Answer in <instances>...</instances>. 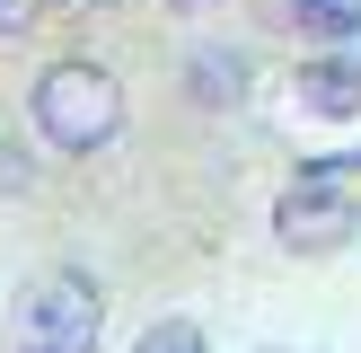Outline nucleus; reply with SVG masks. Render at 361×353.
<instances>
[{"instance_id":"obj_12","label":"nucleus","mask_w":361,"mask_h":353,"mask_svg":"<svg viewBox=\"0 0 361 353\" xmlns=\"http://www.w3.org/2000/svg\"><path fill=\"white\" fill-rule=\"evenodd\" d=\"M264 353H274V345H264Z\"/></svg>"},{"instance_id":"obj_10","label":"nucleus","mask_w":361,"mask_h":353,"mask_svg":"<svg viewBox=\"0 0 361 353\" xmlns=\"http://www.w3.org/2000/svg\"><path fill=\"white\" fill-rule=\"evenodd\" d=\"M317 168H335V176H344V168H353V176H361V150H344V159H317Z\"/></svg>"},{"instance_id":"obj_5","label":"nucleus","mask_w":361,"mask_h":353,"mask_svg":"<svg viewBox=\"0 0 361 353\" xmlns=\"http://www.w3.org/2000/svg\"><path fill=\"white\" fill-rule=\"evenodd\" d=\"M185 97L212 106V115L247 106V53H238V44H194V53H185Z\"/></svg>"},{"instance_id":"obj_4","label":"nucleus","mask_w":361,"mask_h":353,"mask_svg":"<svg viewBox=\"0 0 361 353\" xmlns=\"http://www.w3.org/2000/svg\"><path fill=\"white\" fill-rule=\"evenodd\" d=\"M300 106H309L317 124H361V53L353 44H317L309 62L291 71Z\"/></svg>"},{"instance_id":"obj_11","label":"nucleus","mask_w":361,"mask_h":353,"mask_svg":"<svg viewBox=\"0 0 361 353\" xmlns=\"http://www.w3.org/2000/svg\"><path fill=\"white\" fill-rule=\"evenodd\" d=\"M194 9H203V0H194Z\"/></svg>"},{"instance_id":"obj_1","label":"nucleus","mask_w":361,"mask_h":353,"mask_svg":"<svg viewBox=\"0 0 361 353\" xmlns=\"http://www.w3.org/2000/svg\"><path fill=\"white\" fill-rule=\"evenodd\" d=\"M27 124H35V141H44V150L88 159V150H106V141L123 133V80L97 62V53H62V62L35 71Z\"/></svg>"},{"instance_id":"obj_3","label":"nucleus","mask_w":361,"mask_h":353,"mask_svg":"<svg viewBox=\"0 0 361 353\" xmlns=\"http://www.w3.org/2000/svg\"><path fill=\"white\" fill-rule=\"evenodd\" d=\"M274 239H282V256H344L361 239V203L344 194L335 168H309L274 194Z\"/></svg>"},{"instance_id":"obj_8","label":"nucleus","mask_w":361,"mask_h":353,"mask_svg":"<svg viewBox=\"0 0 361 353\" xmlns=\"http://www.w3.org/2000/svg\"><path fill=\"white\" fill-rule=\"evenodd\" d=\"M44 18H53V0H0V44H27Z\"/></svg>"},{"instance_id":"obj_7","label":"nucleus","mask_w":361,"mask_h":353,"mask_svg":"<svg viewBox=\"0 0 361 353\" xmlns=\"http://www.w3.org/2000/svg\"><path fill=\"white\" fill-rule=\"evenodd\" d=\"M133 353H212V345H203V327H194V318H150Z\"/></svg>"},{"instance_id":"obj_9","label":"nucleus","mask_w":361,"mask_h":353,"mask_svg":"<svg viewBox=\"0 0 361 353\" xmlns=\"http://www.w3.org/2000/svg\"><path fill=\"white\" fill-rule=\"evenodd\" d=\"M35 186V159H27V141L18 133H0V194H27Z\"/></svg>"},{"instance_id":"obj_6","label":"nucleus","mask_w":361,"mask_h":353,"mask_svg":"<svg viewBox=\"0 0 361 353\" xmlns=\"http://www.w3.org/2000/svg\"><path fill=\"white\" fill-rule=\"evenodd\" d=\"M282 18L309 44H361V0H282Z\"/></svg>"},{"instance_id":"obj_2","label":"nucleus","mask_w":361,"mask_h":353,"mask_svg":"<svg viewBox=\"0 0 361 353\" xmlns=\"http://www.w3.org/2000/svg\"><path fill=\"white\" fill-rule=\"evenodd\" d=\"M106 335V292L88 265H53L18 300V353H97Z\"/></svg>"}]
</instances>
